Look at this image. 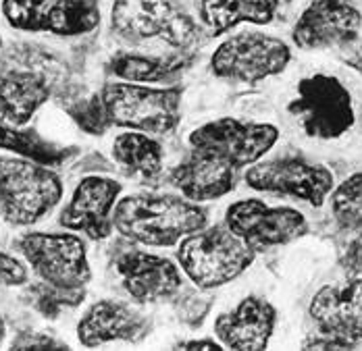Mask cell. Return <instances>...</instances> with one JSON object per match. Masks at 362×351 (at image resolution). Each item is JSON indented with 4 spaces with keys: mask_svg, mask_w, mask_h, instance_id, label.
Masks as SVG:
<instances>
[{
    "mask_svg": "<svg viewBox=\"0 0 362 351\" xmlns=\"http://www.w3.org/2000/svg\"><path fill=\"white\" fill-rule=\"evenodd\" d=\"M238 171L217 158L192 150L173 169L171 183L192 202H211L227 196L235 187Z\"/></svg>",
    "mask_w": 362,
    "mask_h": 351,
    "instance_id": "cell-19",
    "label": "cell"
},
{
    "mask_svg": "<svg viewBox=\"0 0 362 351\" xmlns=\"http://www.w3.org/2000/svg\"><path fill=\"white\" fill-rule=\"evenodd\" d=\"M0 46H2V40H0Z\"/></svg>",
    "mask_w": 362,
    "mask_h": 351,
    "instance_id": "cell-34",
    "label": "cell"
},
{
    "mask_svg": "<svg viewBox=\"0 0 362 351\" xmlns=\"http://www.w3.org/2000/svg\"><path fill=\"white\" fill-rule=\"evenodd\" d=\"M19 249L44 282L63 289H83L90 277L88 251L81 237L71 233H28Z\"/></svg>",
    "mask_w": 362,
    "mask_h": 351,
    "instance_id": "cell-9",
    "label": "cell"
},
{
    "mask_svg": "<svg viewBox=\"0 0 362 351\" xmlns=\"http://www.w3.org/2000/svg\"><path fill=\"white\" fill-rule=\"evenodd\" d=\"M227 229L256 249L284 246L308 229L304 214L286 206H267L262 200H240L227 208Z\"/></svg>",
    "mask_w": 362,
    "mask_h": 351,
    "instance_id": "cell-12",
    "label": "cell"
},
{
    "mask_svg": "<svg viewBox=\"0 0 362 351\" xmlns=\"http://www.w3.org/2000/svg\"><path fill=\"white\" fill-rule=\"evenodd\" d=\"M0 148L11 150L21 158L34 160L44 167H61L73 154L71 150L63 145L46 141L34 129H21L4 123H0Z\"/></svg>",
    "mask_w": 362,
    "mask_h": 351,
    "instance_id": "cell-23",
    "label": "cell"
},
{
    "mask_svg": "<svg viewBox=\"0 0 362 351\" xmlns=\"http://www.w3.org/2000/svg\"><path fill=\"white\" fill-rule=\"evenodd\" d=\"M13 347H17V350H67L59 341H54L50 337H44V335H37V337L25 335L17 343H13Z\"/></svg>",
    "mask_w": 362,
    "mask_h": 351,
    "instance_id": "cell-29",
    "label": "cell"
},
{
    "mask_svg": "<svg viewBox=\"0 0 362 351\" xmlns=\"http://www.w3.org/2000/svg\"><path fill=\"white\" fill-rule=\"evenodd\" d=\"M110 28L129 42L160 37L173 48H187L198 40V25L173 0H115Z\"/></svg>",
    "mask_w": 362,
    "mask_h": 351,
    "instance_id": "cell-6",
    "label": "cell"
},
{
    "mask_svg": "<svg viewBox=\"0 0 362 351\" xmlns=\"http://www.w3.org/2000/svg\"><path fill=\"white\" fill-rule=\"evenodd\" d=\"M277 8L279 0H200V17L215 35L240 23L267 25L273 21Z\"/></svg>",
    "mask_w": 362,
    "mask_h": 351,
    "instance_id": "cell-21",
    "label": "cell"
},
{
    "mask_svg": "<svg viewBox=\"0 0 362 351\" xmlns=\"http://www.w3.org/2000/svg\"><path fill=\"white\" fill-rule=\"evenodd\" d=\"M346 65H348V67H352L354 71H358V73L362 75V50L361 52L350 54V56L346 59Z\"/></svg>",
    "mask_w": 362,
    "mask_h": 351,
    "instance_id": "cell-31",
    "label": "cell"
},
{
    "mask_svg": "<svg viewBox=\"0 0 362 351\" xmlns=\"http://www.w3.org/2000/svg\"><path fill=\"white\" fill-rule=\"evenodd\" d=\"M115 273L123 289L142 304H152L175 295L181 289V273L169 258L132 249L115 260Z\"/></svg>",
    "mask_w": 362,
    "mask_h": 351,
    "instance_id": "cell-15",
    "label": "cell"
},
{
    "mask_svg": "<svg viewBox=\"0 0 362 351\" xmlns=\"http://www.w3.org/2000/svg\"><path fill=\"white\" fill-rule=\"evenodd\" d=\"M181 69V61H165L142 54H117L110 61V73L129 83H158L171 79Z\"/></svg>",
    "mask_w": 362,
    "mask_h": 351,
    "instance_id": "cell-24",
    "label": "cell"
},
{
    "mask_svg": "<svg viewBox=\"0 0 362 351\" xmlns=\"http://www.w3.org/2000/svg\"><path fill=\"white\" fill-rule=\"evenodd\" d=\"M36 308L46 318H57L63 308H73L83 302V289H63L50 282H37L32 287Z\"/></svg>",
    "mask_w": 362,
    "mask_h": 351,
    "instance_id": "cell-25",
    "label": "cell"
},
{
    "mask_svg": "<svg viewBox=\"0 0 362 351\" xmlns=\"http://www.w3.org/2000/svg\"><path fill=\"white\" fill-rule=\"evenodd\" d=\"M121 194V183L110 177H86L75 187L69 204L63 208L59 222L65 229L81 231L90 239H107L112 231V216Z\"/></svg>",
    "mask_w": 362,
    "mask_h": 351,
    "instance_id": "cell-14",
    "label": "cell"
},
{
    "mask_svg": "<svg viewBox=\"0 0 362 351\" xmlns=\"http://www.w3.org/2000/svg\"><path fill=\"white\" fill-rule=\"evenodd\" d=\"M2 13L21 32L81 35L100 23L96 0H2Z\"/></svg>",
    "mask_w": 362,
    "mask_h": 351,
    "instance_id": "cell-10",
    "label": "cell"
},
{
    "mask_svg": "<svg viewBox=\"0 0 362 351\" xmlns=\"http://www.w3.org/2000/svg\"><path fill=\"white\" fill-rule=\"evenodd\" d=\"M180 347L183 350H223V345L221 343H215V341H187V343H181Z\"/></svg>",
    "mask_w": 362,
    "mask_h": 351,
    "instance_id": "cell-30",
    "label": "cell"
},
{
    "mask_svg": "<svg viewBox=\"0 0 362 351\" xmlns=\"http://www.w3.org/2000/svg\"><path fill=\"white\" fill-rule=\"evenodd\" d=\"M4 333H6V326H4V320L0 318V343H2V339H4Z\"/></svg>",
    "mask_w": 362,
    "mask_h": 351,
    "instance_id": "cell-32",
    "label": "cell"
},
{
    "mask_svg": "<svg viewBox=\"0 0 362 351\" xmlns=\"http://www.w3.org/2000/svg\"><path fill=\"white\" fill-rule=\"evenodd\" d=\"M50 96L46 79L32 71L0 69V123L23 127Z\"/></svg>",
    "mask_w": 362,
    "mask_h": 351,
    "instance_id": "cell-20",
    "label": "cell"
},
{
    "mask_svg": "<svg viewBox=\"0 0 362 351\" xmlns=\"http://www.w3.org/2000/svg\"><path fill=\"white\" fill-rule=\"evenodd\" d=\"M333 212L337 216H354L362 210V173L348 177L333 191Z\"/></svg>",
    "mask_w": 362,
    "mask_h": 351,
    "instance_id": "cell-26",
    "label": "cell"
},
{
    "mask_svg": "<svg viewBox=\"0 0 362 351\" xmlns=\"http://www.w3.org/2000/svg\"><path fill=\"white\" fill-rule=\"evenodd\" d=\"M146 328V318L132 306L100 299L79 320L77 339L83 347H98L109 341H140Z\"/></svg>",
    "mask_w": 362,
    "mask_h": 351,
    "instance_id": "cell-18",
    "label": "cell"
},
{
    "mask_svg": "<svg viewBox=\"0 0 362 351\" xmlns=\"http://www.w3.org/2000/svg\"><path fill=\"white\" fill-rule=\"evenodd\" d=\"M290 46L273 35L246 32L225 40L211 59V69L221 79L256 83L279 75L288 67Z\"/></svg>",
    "mask_w": 362,
    "mask_h": 351,
    "instance_id": "cell-8",
    "label": "cell"
},
{
    "mask_svg": "<svg viewBox=\"0 0 362 351\" xmlns=\"http://www.w3.org/2000/svg\"><path fill=\"white\" fill-rule=\"evenodd\" d=\"M69 112H71L73 119L79 123V127L86 129L92 136L105 133L107 127L110 125L109 114L105 110V105H103V98L100 96H94L92 100L81 102L77 108H71Z\"/></svg>",
    "mask_w": 362,
    "mask_h": 351,
    "instance_id": "cell-27",
    "label": "cell"
},
{
    "mask_svg": "<svg viewBox=\"0 0 362 351\" xmlns=\"http://www.w3.org/2000/svg\"><path fill=\"white\" fill-rule=\"evenodd\" d=\"M279 140V129L269 123H246L223 117L204 123L189 133V145L209 154L235 171L256 165Z\"/></svg>",
    "mask_w": 362,
    "mask_h": 351,
    "instance_id": "cell-7",
    "label": "cell"
},
{
    "mask_svg": "<svg viewBox=\"0 0 362 351\" xmlns=\"http://www.w3.org/2000/svg\"><path fill=\"white\" fill-rule=\"evenodd\" d=\"M321 335L354 347L362 339V277L346 285L323 287L308 308Z\"/></svg>",
    "mask_w": 362,
    "mask_h": 351,
    "instance_id": "cell-16",
    "label": "cell"
},
{
    "mask_svg": "<svg viewBox=\"0 0 362 351\" xmlns=\"http://www.w3.org/2000/svg\"><path fill=\"white\" fill-rule=\"evenodd\" d=\"M181 270L200 289L238 279L254 260V249L225 227L200 229L183 237L177 249Z\"/></svg>",
    "mask_w": 362,
    "mask_h": 351,
    "instance_id": "cell-3",
    "label": "cell"
},
{
    "mask_svg": "<svg viewBox=\"0 0 362 351\" xmlns=\"http://www.w3.org/2000/svg\"><path fill=\"white\" fill-rule=\"evenodd\" d=\"M246 183L256 191L290 196L313 206H323L333 191V173L302 156H279L254 165L246 173Z\"/></svg>",
    "mask_w": 362,
    "mask_h": 351,
    "instance_id": "cell-11",
    "label": "cell"
},
{
    "mask_svg": "<svg viewBox=\"0 0 362 351\" xmlns=\"http://www.w3.org/2000/svg\"><path fill=\"white\" fill-rule=\"evenodd\" d=\"M362 15L346 0H315L293 25V44L302 50L350 46L361 34Z\"/></svg>",
    "mask_w": 362,
    "mask_h": 351,
    "instance_id": "cell-13",
    "label": "cell"
},
{
    "mask_svg": "<svg viewBox=\"0 0 362 351\" xmlns=\"http://www.w3.org/2000/svg\"><path fill=\"white\" fill-rule=\"evenodd\" d=\"M308 138L335 140L354 125L348 88L333 75H310L298 83V96L288 106Z\"/></svg>",
    "mask_w": 362,
    "mask_h": 351,
    "instance_id": "cell-5",
    "label": "cell"
},
{
    "mask_svg": "<svg viewBox=\"0 0 362 351\" xmlns=\"http://www.w3.org/2000/svg\"><path fill=\"white\" fill-rule=\"evenodd\" d=\"M275 320V308L269 302L250 295L242 299L235 310L221 314L215 320V333L223 347L258 351L269 345Z\"/></svg>",
    "mask_w": 362,
    "mask_h": 351,
    "instance_id": "cell-17",
    "label": "cell"
},
{
    "mask_svg": "<svg viewBox=\"0 0 362 351\" xmlns=\"http://www.w3.org/2000/svg\"><path fill=\"white\" fill-rule=\"evenodd\" d=\"M112 158L119 169L142 183L154 181L163 171V145L142 131H127L112 141Z\"/></svg>",
    "mask_w": 362,
    "mask_h": 351,
    "instance_id": "cell-22",
    "label": "cell"
},
{
    "mask_svg": "<svg viewBox=\"0 0 362 351\" xmlns=\"http://www.w3.org/2000/svg\"><path fill=\"white\" fill-rule=\"evenodd\" d=\"M109 121L129 131L165 136L181 117V88H148L144 83H107L100 92Z\"/></svg>",
    "mask_w": 362,
    "mask_h": 351,
    "instance_id": "cell-4",
    "label": "cell"
},
{
    "mask_svg": "<svg viewBox=\"0 0 362 351\" xmlns=\"http://www.w3.org/2000/svg\"><path fill=\"white\" fill-rule=\"evenodd\" d=\"M63 198V183L50 167L28 158L0 156V218L28 227L42 220Z\"/></svg>",
    "mask_w": 362,
    "mask_h": 351,
    "instance_id": "cell-2",
    "label": "cell"
},
{
    "mask_svg": "<svg viewBox=\"0 0 362 351\" xmlns=\"http://www.w3.org/2000/svg\"><path fill=\"white\" fill-rule=\"evenodd\" d=\"M279 2H291V0H279Z\"/></svg>",
    "mask_w": 362,
    "mask_h": 351,
    "instance_id": "cell-33",
    "label": "cell"
},
{
    "mask_svg": "<svg viewBox=\"0 0 362 351\" xmlns=\"http://www.w3.org/2000/svg\"><path fill=\"white\" fill-rule=\"evenodd\" d=\"M28 282V268L25 264L6 254V251H0V285L4 287H17V285H23Z\"/></svg>",
    "mask_w": 362,
    "mask_h": 351,
    "instance_id": "cell-28",
    "label": "cell"
},
{
    "mask_svg": "<svg viewBox=\"0 0 362 351\" xmlns=\"http://www.w3.org/2000/svg\"><path fill=\"white\" fill-rule=\"evenodd\" d=\"M112 225L123 237L136 244L175 246L183 237L204 229L206 210L177 196L138 194L117 202Z\"/></svg>",
    "mask_w": 362,
    "mask_h": 351,
    "instance_id": "cell-1",
    "label": "cell"
}]
</instances>
